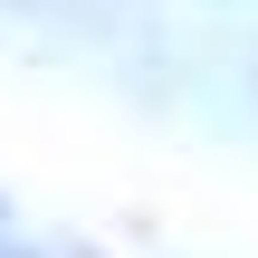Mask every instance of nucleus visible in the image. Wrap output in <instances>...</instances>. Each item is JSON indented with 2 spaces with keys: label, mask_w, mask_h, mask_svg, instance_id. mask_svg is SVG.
<instances>
[{
  "label": "nucleus",
  "mask_w": 258,
  "mask_h": 258,
  "mask_svg": "<svg viewBox=\"0 0 258 258\" xmlns=\"http://www.w3.org/2000/svg\"><path fill=\"white\" fill-rule=\"evenodd\" d=\"M0 258H29V249H10V239H0Z\"/></svg>",
  "instance_id": "nucleus-1"
}]
</instances>
